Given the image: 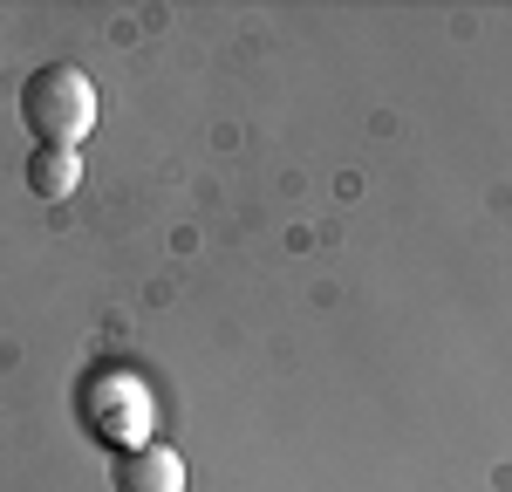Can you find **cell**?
Here are the masks:
<instances>
[{
  "instance_id": "cell-1",
  "label": "cell",
  "mask_w": 512,
  "mask_h": 492,
  "mask_svg": "<svg viewBox=\"0 0 512 492\" xmlns=\"http://www.w3.org/2000/svg\"><path fill=\"white\" fill-rule=\"evenodd\" d=\"M21 123L35 130V151H76L96 130V82L76 62H41L21 82Z\"/></svg>"
},
{
  "instance_id": "cell-3",
  "label": "cell",
  "mask_w": 512,
  "mask_h": 492,
  "mask_svg": "<svg viewBox=\"0 0 512 492\" xmlns=\"http://www.w3.org/2000/svg\"><path fill=\"white\" fill-rule=\"evenodd\" d=\"M110 486L117 492H185V458L151 438V445H130L110 458Z\"/></svg>"
},
{
  "instance_id": "cell-4",
  "label": "cell",
  "mask_w": 512,
  "mask_h": 492,
  "mask_svg": "<svg viewBox=\"0 0 512 492\" xmlns=\"http://www.w3.org/2000/svg\"><path fill=\"white\" fill-rule=\"evenodd\" d=\"M82 185V158L76 151H35L28 158V192H41V199H69Z\"/></svg>"
},
{
  "instance_id": "cell-2",
  "label": "cell",
  "mask_w": 512,
  "mask_h": 492,
  "mask_svg": "<svg viewBox=\"0 0 512 492\" xmlns=\"http://www.w3.org/2000/svg\"><path fill=\"white\" fill-rule=\"evenodd\" d=\"M76 417H82V431H89L96 445L130 451V445H151L158 404H151V390H144L137 376H123V369H89L76 383Z\"/></svg>"
}]
</instances>
